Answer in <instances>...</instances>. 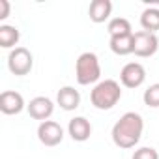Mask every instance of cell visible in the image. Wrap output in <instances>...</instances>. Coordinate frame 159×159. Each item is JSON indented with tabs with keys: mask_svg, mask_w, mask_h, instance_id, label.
I'll return each instance as SVG.
<instances>
[{
	"mask_svg": "<svg viewBox=\"0 0 159 159\" xmlns=\"http://www.w3.org/2000/svg\"><path fill=\"white\" fill-rule=\"evenodd\" d=\"M142 129H144V120L139 112H125L114 125H112V142L122 148H133L135 144H139L140 137H142Z\"/></svg>",
	"mask_w": 159,
	"mask_h": 159,
	"instance_id": "1",
	"label": "cell"
},
{
	"mask_svg": "<svg viewBox=\"0 0 159 159\" xmlns=\"http://www.w3.org/2000/svg\"><path fill=\"white\" fill-rule=\"evenodd\" d=\"M120 99H122V88L112 79L99 81L90 92V101L99 111H111Z\"/></svg>",
	"mask_w": 159,
	"mask_h": 159,
	"instance_id": "2",
	"label": "cell"
},
{
	"mask_svg": "<svg viewBox=\"0 0 159 159\" xmlns=\"http://www.w3.org/2000/svg\"><path fill=\"white\" fill-rule=\"evenodd\" d=\"M75 77L77 83L81 86H88V84H98L99 77H101V64L96 52H83L77 58L75 64Z\"/></svg>",
	"mask_w": 159,
	"mask_h": 159,
	"instance_id": "3",
	"label": "cell"
},
{
	"mask_svg": "<svg viewBox=\"0 0 159 159\" xmlns=\"http://www.w3.org/2000/svg\"><path fill=\"white\" fill-rule=\"evenodd\" d=\"M34 66V56L26 47H15L13 51H10L8 54V69L17 75V77H25L32 71Z\"/></svg>",
	"mask_w": 159,
	"mask_h": 159,
	"instance_id": "4",
	"label": "cell"
},
{
	"mask_svg": "<svg viewBox=\"0 0 159 159\" xmlns=\"http://www.w3.org/2000/svg\"><path fill=\"white\" fill-rule=\"evenodd\" d=\"M133 41H135V49L133 52L140 58H150L157 52L159 49V39L155 34L146 32V30H139L133 34Z\"/></svg>",
	"mask_w": 159,
	"mask_h": 159,
	"instance_id": "5",
	"label": "cell"
},
{
	"mask_svg": "<svg viewBox=\"0 0 159 159\" xmlns=\"http://www.w3.org/2000/svg\"><path fill=\"white\" fill-rule=\"evenodd\" d=\"M38 139H39V142L41 144H45V146H58L62 140H64V129H62V125L58 124V122H54V120H45V122H41L39 124V127H38Z\"/></svg>",
	"mask_w": 159,
	"mask_h": 159,
	"instance_id": "6",
	"label": "cell"
},
{
	"mask_svg": "<svg viewBox=\"0 0 159 159\" xmlns=\"http://www.w3.org/2000/svg\"><path fill=\"white\" fill-rule=\"evenodd\" d=\"M120 81L125 88H139L146 81V69L139 62H129L120 71Z\"/></svg>",
	"mask_w": 159,
	"mask_h": 159,
	"instance_id": "7",
	"label": "cell"
},
{
	"mask_svg": "<svg viewBox=\"0 0 159 159\" xmlns=\"http://www.w3.org/2000/svg\"><path fill=\"white\" fill-rule=\"evenodd\" d=\"M26 111H28V114H30L34 120L45 122V120H49V118L52 116V112H54V103H52L49 98H45V96H38V98L30 99V103L26 105Z\"/></svg>",
	"mask_w": 159,
	"mask_h": 159,
	"instance_id": "8",
	"label": "cell"
},
{
	"mask_svg": "<svg viewBox=\"0 0 159 159\" xmlns=\"http://www.w3.org/2000/svg\"><path fill=\"white\" fill-rule=\"evenodd\" d=\"M25 99L19 92H13V90H6L0 94V111L8 116H13V114H19L23 112L25 109Z\"/></svg>",
	"mask_w": 159,
	"mask_h": 159,
	"instance_id": "9",
	"label": "cell"
},
{
	"mask_svg": "<svg viewBox=\"0 0 159 159\" xmlns=\"http://www.w3.org/2000/svg\"><path fill=\"white\" fill-rule=\"evenodd\" d=\"M67 133L75 142H84L92 135V124L84 116H75L67 124Z\"/></svg>",
	"mask_w": 159,
	"mask_h": 159,
	"instance_id": "10",
	"label": "cell"
},
{
	"mask_svg": "<svg viewBox=\"0 0 159 159\" xmlns=\"http://www.w3.org/2000/svg\"><path fill=\"white\" fill-rule=\"evenodd\" d=\"M56 103L64 111H75L79 105H81V94H79V90H75L73 86H62L58 90V94H56Z\"/></svg>",
	"mask_w": 159,
	"mask_h": 159,
	"instance_id": "11",
	"label": "cell"
},
{
	"mask_svg": "<svg viewBox=\"0 0 159 159\" xmlns=\"http://www.w3.org/2000/svg\"><path fill=\"white\" fill-rule=\"evenodd\" d=\"M111 11H112V2L111 0H94L88 8V15H90V21L94 23H105L109 17H111Z\"/></svg>",
	"mask_w": 159,
	"mask_h": 159,
	"instance_id": "12",
	"label": "cell"
},
{
	"mask_svg": "<svg viewBox=\"0 0 159 159\" xmlns=\"http://www.w3.org/2000/svg\"><path fill=\"white\" fill-rule=\"evenodd\" d=\"M135 49V41H133V34L129 36H112L111 38V51L118 56H125L131 54Z\"/></svg>",
	"mask_w": 159,
	"mask_h": 159,
	"instance_id": "13",
	"label": "cell"
},
{
	"mask_svg": "<svg viewBox=\"0 0 159 159\" xmlns=\"http://www.w3.org/2000/svg\"><path fill=\"white\" fill-rule=\"evenodd\" d=\"M140 26H142V30L155 34L159 30V8H155V6L146 8L140 13Z\"/></svg>",
	"mask_w": 159,
	"mask_h": 159,
	"instance_id": "14",
	"label": "cell"
},
{
	"mask_svg": "<svg viewBox=\"0 0 159 159\" xmlns=\"http://www.w3.org/2000/svg\"><path fill=\"white\" fill-rule=\"evenodd\" d=\"M21 32L19 28L11 26V25H2L0 26V47L2 49H15V45L19 43Z\"/></svg>",
	"mask_w": 159,
	"mask_h": 159,
	"instance_id": "15",
	"label": "cell"
},
{
	"mask_svg": "<svg viewBox=\"0 0 159 159\" xmlns=\"http://www.w3.org/2000/svg\"><path fill=\"white\" fill-rule=\"evenodd\" d=\"M107 30H109L111 38H112V36H129V34H133L131 23H129L125 17H114V19H111Z\"/></svg>",
	"mask_w": 159,
	"mask_h": 159,
	"instance_id": "16",
	"label": "cell"
},
{
	"mask_svg": "<svg viewBox=\"0 0 159 159\" xmlns=\"http://www.w3.org/2000/svg\"><path fill=\"white\" fill-rule=\"evenodd\" d=\"M142 99H144V105H148V107H153V109L159 107V83L150 84V86L144 90Z\"/></svg>",
	"mask_w": 159,
	"mask_h": 159,
	"instance_id": "17",
	"label": "cell"
},
{
	"mask_svg": "<svg viewBox=\"0 0 159 159\" xmlns=\"http://www.w3.org/2000/svg\"><path fill=\"white\" fill-rule=\"evenodd\" d=\"M131 159H159V153L152 146H142V148L135 150V153H133Z\"/></svg>",
	"mask_w": 159,
	"mask_h": 159,
	"instance_id": "18",
	"label": "cell"
},
{
	"mask_svg": "<svg viewBox=\"0 0 159 159\" xmlns=\"http://www.w3.org/2000/svg\"><path fill=\"white\" fill-rule=\"evenodd\" d=\"M10 10H11V6H10L8 0H0V21L10 17Z\"/></svg>",
	"mask_w": 159,
	"mask_h": 159,
	"instance_id": "19",
	"label": "cell"
}]
</instances>
